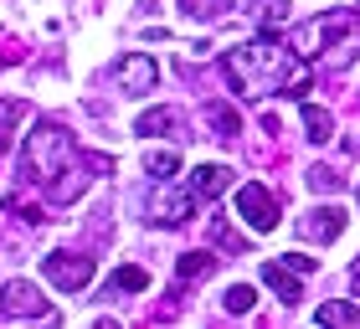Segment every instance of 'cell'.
Segmentation results:
<instances>
[{
	"mask_svg": "<svg viewBox=\"0 0 360 329\" xmlns=\"http://www.w3.org/2000/svg\"><path fill=\"white\" fill-rule=\"evenodd\" d=\"M293 46L324 67H350L360 57V11H330L293 31Z\"/></svg>",
	"mask_w": 360,
	"mask_h": 329,
	"instance_id": "3957f363",
	"label": "cell"
},
{
	"mask_svg": "<svg viewBox=\"0 0 360 329\" xmlns=\"http://www.w3.org/2000/svg\"><path fill=\"white\" fill-rule=\"evenodd\" d=\"M144 288H150V273L134 268V262H129V268H119V273L108 278V293H144Z\"/></svg>",
	"mask_w": 360,
	"mask_h": 329,
	"instance_id": "9a60e30c",
	"label": "cell"
},
{
	"mask_svg": "<svg viewBox=\"0 0 360 329\" xmlns=\"http://www.w3.org/2000/svg\"><path fill=\"white\" fill-rule=\"evenodd\" d=\"M41 273L52 278L62 293H77V288L93 283V257H83V252H52V257H41Z\"/></svg>",
	"mask_w": 360,
	"mask_h": 329,
	"instance_id": "5b68a950",
	"label": "cell"
},
{
	"mask_svg": "<svg viewBox=\"0 0 360 329\" xmlns=\"http://www.w3.org/2000/svg\"><path fill=\"white\" fill-rule=\"evenodd\" d=\"M206 119H211V129H217V139H237V134H242L237 108H226V103H211V108H206Z\"/></svg>",
	"mask_w": 360,
	"mask_h": 329,
	"instance_id": "2e32d148",
	"label": "cell"
},
{
	"mask_svg": "<svg viewBox=\"0 0 360 329\" xmlns=\"http://www.w3.org/2000/svg\"><path fill=\"white\" fill-rule=\"evenodd\" d=\"M355 195H360V191H355Z\"/></svg>",
	"mask_w": 360,
	"mask_h": 329,
	"instance_id": "cb8c5ba5",
	"label": "cell"
},
{
	"mask_svg": "<svg viewBox=\"0 0 360 329\" xmlns=\"http://www.w3.org/2000/svg\"><path fill=\"white\" fill-rule=\"evenodd\" d=\"M304 134L314 139V144H324L335 134V119H330V108H319V103H304Z\"/></svg>",
	"mask_w": 360,
	"mask_h": 329,
	"instance_id": "4fadbf2b",
	"label": "cell"
},
{
	"mask_svg": "<svg viewBox=\"0 0 360 329\" xmlns=\"http://www.w3.org/2000/svg\"><path fill=\"white\" fill-rule=\"evenodd\" d=\"M113 82L124 88V98H144V93H155V82H160V67H155V57H144V52H129L119 67H113Z\"/></svg>",
	"mask_w": 360,
	"mask_h": 329,
	"instance_id": "ba28073f",
	"label": "cell"
},
{
	"mask_svg": "<svg viewBox=\"0 0 360 329\" xmlns=\"http://www.w3.org/2000/svg\"><path fill=\"white\" fill-rule=\"evenodd\" d=\"M309 191H319V195H335V191H340V175L330 170V164H314V170H309Z\"/></svg>",
	"mask_w": 360,
	"mask_h": 329,
	"instance_id": "44dd1931",
	"label": "cell"
},
{
	"mask_svg": "<svg viewBox=\"0 0 360 329\" xmlns=\"http://www.w3.org/2000/svg\"><path fill=\"white\" fill-rule=\"evenodd\" d=\"M221 72L226 82L242 93V98H268V93H283V98H304L309 82H314V72L304 67L299 57L288 52V46L278 41H242L232 46V52L221 57Z\"/></svg>",
	"mask_w": 360,
	"mask_h": 329,
	"instance_id": "6da1fadb",
	"label": "cell"
},
{
	"mask_svg": "<svg viewBox=\"0 0 360 329\" xmlns=\"http://www.w3.org/2000/svg\"><path fill=\"white\" fill-rule=\"evenodd\" d=\"M340 232H345V211L340 206H314L299 217V237L304 242H335Z\"/></svg>",
	"mask_w": 360,
	"mask_h": 329,
	"instance_id": "9c48e42d",
	"label": "cell"
},
{
	"mask_svg": "<svg viewBox=\"0 0 360 329\" xmlns=\"http://www.w3.org/2000/svg\"><path fill=\"white\" fill-rule=\"evenodd\" d=\"M283 262H288V268H293V273H314V257H299V252H288Z\"/></svg>",
	"mask_w": 360,
	"mask_h": 329,
	"instance_id": "7402d4cb",
	"label": "cell"
},
{
	"mask_svg": "<svg viewBox=\"0 0 360 329\" xmlns=\"http://www.w3.org/2000/svg\"><path fill=\"white\" fill-rule=\"evenodd\" d=\"M0 309H6L11 319H52V304H46L41 288L26 283V278H11V283L0 288Z\"/></svg>",
	"mask_w": 360,
	"mask_h": 329,
	"instance_id": "8992f818",
	"label": "cell"
},
{
	"mask_svg": "<svg viewBox=\"0 0 360 329\" xmlns=\"http://www.w3.org/2000/svg\"><path fill=\"white\" fill-rule=\"evenodd\" d=\"M144 170H150L155 180H170L180 170V155L175 150H150V155H144Z\"/></svg>",
	"mask_w": 360,
	"mask_h": 329,
	"instance_id": "ac0fdd59",
	"label": "cell"
},
{
	"mask_svg": "<svg viewBox=\"0 0 360 329\" xmlns=\"http://www.w3.org/2000/svg\"><path fill=\"white\" fill-rule=\"evenodd\" d=\"M211 268H217V257H211V252H186V257L175 262V273L186 278V283H195V278H206Z\"/></svg>",
	"mask_w": 360,
	"mask_h": 329,
	"instance_id": "e0dca14e",
	"label": "cell"
},
{
	"mask_svg": "<svg viewBox=\"0 0 360 329\" xmlns=\"http://www.w3.org/2000/svg\"><path fill=\"white\" fill-rule=\"evenodd\" d=\"M83 164H88V155H77V139H72L62 124H37V129L26 134L21 180H26V186H41L57 206L77 201V191L88 186Z\"/></svg>",
	"mask_w": 360,
	"mask_h": 329,
	"instance_id": "7a4b0ae2",
	"label": "cell"
},
{
	"mask_svg": "<svg viewBox=\"0 0 360 329\" xmlns=\"http://www.w3.org/2000/svg\"><path fill=\"white\" fill-rule=\"evenodd\" d=\"M314 324H350V329H360V309L355 304H340V299H330V304H319V314H314Z\"/></svg>",
	"mask_w": 360,
	"mask_h": 329,
	"instance_id": "5bb4252c",
	"label": "cell"
},
{
	"mask_svg": "<svg viewBox=\"0 0 360 329\" xmlns=\"http://www.w3.org/2000/svg\"><path fill=\"white\" fill-rule=\"evenodd\" d=\"M237 217L252 226V232H273L278 226V201H273V191H263L257 180H248V186L237 191Z\"/></svg>",
	"mask_w": 360,
	"mask_h": 329,
	"instance_id": "52a82bcc",
	"label": "cell"
},
{
	"mask_svg": "<svg viewBox=\"0 0 360 329\" xmlns=\"http://www.w3.org/2000/svg\"><path fill=\"white\" fill-rule=\"evenodd\" d=\"M263 283H268L283 304H299V299H304V283H299V273H293L288 262H263Z\"/></svg>",
	"mask_w": 360,
	"mask_h": 329,
	"instance_id": "30bf717a",
	"label": "cell"
},
{
	"mask_svg": "<svg viewBox=\"0 0 360 329\" xmlns=\"http://www.w3.org/2000/svg\"><path fill=\"white\" fill-rule=\"evenodd\" d=\"M191 211H195V191H180L170 180H160L150 191V201H144V217L155 226H180V221H191Z\"/></svg>",
	"mask_w": 360,
	"mask_h": 329,
	"instance_id": "277c9868",
	"label": "cell"
},
{
	"mask_svg": "<svg viewBox=\"0 0 360 329\" xmlns=\"http://www.w3.org/2000/svg\"><path fill=\"white\" fill-rule=\"evenodd\" d=\"M226 186H232V170H226V164H195L191 170V191L206 195V201H217Z\"/></svg>",
	"mask_w": 360,
	"mask_h": 329,
	"instance_id": "8fae6325",
	"label": "cell"
},
{
	"mask_svg": "<svg viewBox=\"0 0 360 329\" xmlns=\"http://www.w3.org/2000/svg\"><path fill=\"white\" fill-rule=\"evenodd\" d=\"M221 304H226V314H252V304H257V288H252V283H232Z\"/></svg>",
	"mask_w": 360,
	"mask_h": 329,
	"instance_id": "d6986e66",
	"label": "cell"
},
{
	"mask_svg": "<svg viewBox=\"0 0 360 329\" xmlns=\"http://www.w3.org/2000/svg\"><path fill=\"white\" fill-rule=\"evenodd\" d=\"M350 288L360 293V257H355V268H350Z\"/></svg>",
	"mask_w": 360,
	"mask_h": 329,
	"instance_id": "603a6c76",
	"label": "cell"
},
{
	"mask_svg": "<svg viewBox=\"0 0 360 329\" xmlns=\"http://www.w3.org/2000/svg\"><path fill=\"white\" fill-rule=\"evenodd\" d=\"M211 237H217V247H221V252H248V237H237L232 226H226V217H217V221H211Z\"/></svg>",
	"mask_w": 360,
	"mask_h": 329,
	"instance_id": "ffe728a7",
	"label": "cell"
},
{
	"mask_svg": "<svg viewBox=\"0 0 360 329\" xmlns=\"http://www.w3.org/2000/svg\"><path fill=\"white\" fill-rule=\"evenodd\" d=\"M170 129H180V113L175 108H150V113H139L134 134H170Z\"/></svg>",
	"mask_w": 360,
	"mask_h": 329,
	"instance_id": "7c38bea8",
	"label": "cell"
}]
</instances>
